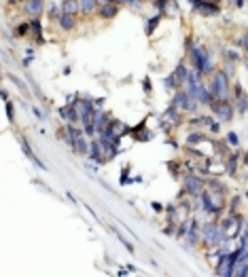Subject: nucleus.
Wrapping results in <instances>:
<instances>
[{"label":"nucleus","instance_id":"obj_1","mask_svg":"<svg viewBox=\"0 0 248 277\" xmlns=\"http://www.w3.org/2000/svg\"><path fill=\"white\" fill-rule=\"evenodd\" d=\"M189 57H191L193 70H197L202 76H212V72L217 70L215 62H212V55L204 45H193L191 49H189Z\"/></svg>","mask_w":248,"mask_h":277},{"label":"nucleus","instance_id":"obj_2","mask_svg":"<svg viewBox=\"0 0 248 277\" xmlns=\"http://www.w3.org/2000/svg\"><path fill=\"white\" fill-rule=\"evenodd\" d=\"M199 235H202V244L206 248H219L223 244V239L227 237V231L221 226V222H206Z\"/></svg>","mask_w":248,"mask_h":277},{"label":"nucleus","instance_id":"obj_3","mask_svg":"<svg viewBox=\"0 0 248 277\" xmlns=\"http://www.w3.org/2000/svg\"><path fill=\"white\" fill-rule=\"evenodd\" d=\"M229 83L231 81L225 76V72L219 68V70L212 72L208 87H210L212 95H215L217 100H229V95H231V85H229Z\"/></svg>","mask_w":248,"mask_h":277},{"label":"nucleus","instance_id":"obj_4","mask_svg":"<svg viewBox=\"0 0 248 277\" xmlns=\"http://www.w3.org/2000/svg\"><path fill=\"white\" fill-rule=\"evenodd\" d=\"M170 106L179 108L183 114H191V112H195L197 108H199V102H197L187 89H179V91L174 93V98H172V104H170Z\"/></svg>","mask_w":248,"mask_h":277},{"label":"nucleus","instance_id":"obj_5","mask_svg":"<svg viewBox=\"0 0 248 277\" xmlns=\"http://www.w3.org/2000/svg\"><path fill=\"white\" fill-rule=\"evenodd\" d=\"M210 110H212V114H215L221 123H229V121H233V114H235V106L229 102V100H212V104H210Z\"/></svg>","mask_w":248,"mask_h":277},{"label":"nucleus","instance_id":"obj_6","mask_svg":"<svg viewBox=\"0 0 248 277\" xmlns=\"http://www.w3.org/2000/svg\"><path fill=\"white\" fill-rule=\"evenodd\" d=\"M183 188H185V192L187 195H191V197H199L204 192V188H206V180L202 178V176H195V174H187L185 178H183Z\"/></svg>","mask_w":248,"mask_h":277},{"label":"nucleus","instance_id":"obj_7","mask_svg":"<svg viewBox=\"0 0 248 277\" xmlns=\"http://www.w3.org/2000/svg\"><path fill=\"white\" fill-rule=\"evenodd\" d=\"M77 110H79L81 123H83V125H87V123H91L93 112H96V104H93V100H89V98L79 100V102H77Z\"/></svg>","mask_w":248,"mask_h":277},{"label":"nucleus","instance_id":"obj_8","mask_svg":"<svg viewBox=\"0 0 248 277\" xmlns=\"http://www.w3.org/2000/svg\"><path fill=\"white\" fill-rule=\"evenodd\" d=\"M89 161L98 163V165H104L106 163V154H104V146L98 138H91V144H89Z\"/></svg>","mask_w":248,"mask_h":277},{"label":"nucleus","instance_id":"obj_9","mask_svg":"<svg viewBox=\"0 0 248 277\" xmlns=\"http://www.w3.org/2000/svg\"><path fill=\"white\" fill-rule=\"evenodd\" d=\"M23 11H26V15L30 19L41 17L45 11V0H23Z\"/></svg>","mask_w":248,"mask_h":277},{"label":"nucleus","instance_id":"obj_10","mask_svg":"<svg viewBox=\"0 0 248 277\" xmlns=\"http://www.w3.org/2000/svg\"><path fill=\"white\" fill-rule=\"evenodd\" d=\"M193 11L202 17H215V15H219V5L217 3H195Z\"/></svg>","mask_w":248,"mask_h":277},{"label":"nucleus","instance_id":"obj_11","mask_svg":"<svg viewBox=\"0 0 248 277\" xmlns=\"http://www.w3.org/2000/svg\"><path fill=\"white\" fill-rule=\"evenodd\" d=\"M60 116L64 118L66 123H81V118H79V110H77V104H66L60 108Z\"/></svg>","mask_w":248,"mask_h":277},{"label":"nucleus","instance_id":"obj_12","mask_svg":"<svg viewBox=\"0 0 248 277\" xmlns=\"http://www.w3.org/2000/svg\"><path fill=\"white\" fill-rule=\"evenodd\" d=\"M183 116H185V114H183V112L179 110V108L170 106L168 110L163 112V116H161V118H163V121H168V123H170L172 127H179V125H183Z\"/></svg>","mask_w":248,"mask_h":277},{"label":"nucleus","instance_id":"obj_13","mask_svg":"<svg viewBox=\"0 0 248 277\" xmlns=\"http://www.w3.org/2000/svg\"><path fill=\"white\" fill-rule=\"evenodd\" d=\"M19 144H21V148H23V152H26V156H28V159L34 163V165H37L39 167V170H47V167H45V163L39 159V156L37 154H34V150L30 148V144H28V140L26 138H19Z\"/></svg>","mask_w":248,"mask_h":277},{"label":"nucleus","instance_id":"obj_14","mask_svg":"<svg viewBox=\"0 0 248 277\" xmlns=\"http://www.w3.org/2000/svg\"><path fill=\"white\" fill-rule=\"evenodd\" d=\"M89 144H91V142H87V136H85V134L79 136V138L75 140V144H73L75 154H79V156H87V154H89Z\"/></svg>","mask_w":248,"mask_h":277},{"label":"nucleus","instance_id":"obj_15","mask_svg":"<svg viewBox=\"0 0 248 277\" xmlns=\"http://www.w3.org/2000/svg\"><path fill=\"white\" fill-rule=\"evenodd\" d=\"M57 26H60V30L64 32H70L77 28V15H70V13H62L60 19H57Z\"/></svg>","mask_w":248,"mask_h":277},{"label":"nucleus","instance_id":"obj_16","mask_svg":"<svg viewBox=\"0 0 248 277\" xmlns=\"http://www.w3.org/2000/svg\"><path fill=\"white\" fill-rule=\"evenodd\" d=\"M81 5V15H93L100 9V0H79Z\"/></svg>","mask_w":248,"mask_h":277},{"label":"nucleus","instance_id":"obj_17","mask_svg":"<svg viewBox=\"0 0 248 277\" xmlns=\"http://www.w3.org/2000/svg\"><path fill=\"white\" fill-rule=\"evenodd\" d=\"M98 15L102 19H115L117 15H119V5H100Z\"/></svg>","mask_w":248,"mask_h":277},{"label":"nucleus","instance_id":"obj_18","mask_svg":"<svg viewBox=\"0 0 248 277\" xmlns=\"http://www.w3.org/2000/svg\"><path fill=\"white\" fill-rule=\"evenodd\" d=\"M60 7H62V13H70V15H79L81 13L79 0H62Z\"/></svg>","mask_w":248,"mask_h":277},{"label":"nucleus","instance_id":"obj_19","mask_svg":"<svg viewBox=\"0 0 248 277\" xmlns=\"http://www.w3.org/2000/svg\"><path fill=\"white\" fill-rule=\"evenodd\" d=\"M30 34L37 38V43L39 45H43L45 43V38H43V28H41V19L39 17H34V19H30Z\"/></svg>","mask_w":248,"mask_h":277},{"label":"nucleus","instance_id":"obj_20","mask_svg":"<svg viewBox=\"0 0 248 277\" xmlns=\"http://www.w3.org/2000/svg\"><path fill=\"white\" fill-rule=\"evenodd\" d=\"M233 102H235L233 106H235V112H238V114H246L248 112V95L246 93H242L240 98H235Z\"/></svg>","mask_w":248,"mask_h":277},{"label":"nucleus","instance_id":"obj_21","mask_svg":"<svg viewBox=\"0 0 248 277\" xmlns=\"http://www.w3.org/2000/svg\"><path fill=\"white\" fill-rule=\"evenodd\" d=\"M189 72H191V70L187 68V64H185V62H181L179 66H176V70H174V74H176V78L181 81V85H183V87H185V83H187V76H189Z\"/></svg>","mask_w":248,"mask_h":277},{"label":"nucleus","instance_id":"obj_22","mask_svg":"<svg viewBox=\"0 0 248 277\" xmlns=\"http://www.w3.org/2000/svg\"><path fill=\"white\" fill-rule=\"evenodd\" d=\"M163 85H165V89H170V91H179V89H183V85H181V81L176 78V74L172 72L170 76H165V81H163Z\"/></svg>","mask_w":248,"mask_h":277},{"label":"nucleus","instance_id":"obj_23","mask_svg":"<svg viewBox=\"0 0 248 277\" xmlns=\"http://www.w3.org/2000/svg\"><path fill=\"white\" fill-rule=\"evenodd\" d=\"M223 72H225V76L229 78V81H233L235 78V62H229V59H225V64H223V68H221Z\"/></svg>","mask_w":248,"mask_h":277},{"label":"nucleus","instance_id":"obj_24","mask_svg":"<svg viewBox=\"0 0 248 277\" xmlns=\"http://www.w3.org/2000/svg\"><path fill=\"white\" fill-rule=\"evenodd\" d=\"M206 184H208V188H210V190H219V192H223V195H225V190H227V188H225V184H223L221 180H217V178H210Z\"/></svg>","mask_w":248,"mask_h":277},{"label":"nucleus","instance_id":"obj_25","mask_svg":"<svg viewBox=\"0 0 248 277\" xmlns=\"http://www.w3.org/2000/svg\"><path fill=\"white\" fill-rule=\"evenodd\" d=\"M204 140H206V134H204V131H193V134L187 138V144L191 146V144H202Z\"/></svg>","mask_w":248,"mask_h":277},{"label":"nucleus","instance_id":"obj_26","mask_svg":"<svg viewBox=\"0 0 248 277\" xmlns=\"http://www.w3.org/2000/svg\"><path fill=\"white\" fill-rule=\"evenodd\" d=\"M223 57L229 59V62H235V64L240 62V53L235 51V49H223Z\"/></svg>","mask_w":248,"mask_h":277},{"label":"nucleus","instance_id":"obj_27","mask_svg":"<svg viewBox=\"0 0 248 277\" xmlns=\"http://www.w3.org/2000/svg\"><path fill=\"white\" fill-rule=\"evenodd\" d=\"M47 15L57 21V19H60V15H62V7H60V5H49V11H47Z\"/></svg>","mask_w":248,"mask_h":277},{"label":"nucleus","instance_id":"obj_28","mask_svg":"<svg viewBox=\"0 0 248 277\" xmlns=\"http://www.w3.org/2000/svg\"><path fill=\"white\" fill-rule=\"evenodd\" d=\"M159 21H161V13H157L153 19H149V21H147V34H153V32H155V28H157Z\"/></svg>","mask_w":248,"mask_h":277},{"label":"nucleus","instance_id":"obj_29","mask_svg":"<svg viewBox=\"0 0 248 277\" xmlns=\"http://www.w3.org/2000/svg\"><path fill=\"white\" fill-rule=\"evenodd\" d=\"M5 110H7V116H9V121H11V123H15V108H13V102H7Z\"/></svg>","mask_w":248,"mask_h":277},{"label":"nucleus","instance_id":"obj_30","mask_svg":"<svg viewBox=\"0 0 248 277\" xmlns=\"http://www.w3.org/2000/svg\"><path fill=\"white\" fill-rule=\"evenodd\" d=\"M227 144H229V146H235V148H238L240 138H238V134H235V131H229V134H227Z\"/></svg>","mask_w":248,"mask_h":277},{"label":"nucleus","instance_id":"obj_31","mask_svg":"<svg viewBox=\"0 0 248 277\" xmlns=\"http://www.w3.org/2000/svg\"><path fill=\"white\" fill-rule=\"evenodd\" d=\"M28 34H30V21H28V23H21V26H17L15 36H28Z\"/></svg>","mask_w":248,"mask_h":277},{"label":"nucleus","instance_id":"obj_32","mask_svg":"<svg viewBox=\"0 0 248 277\" xmlns=\"http://www.w3.org/2000/svg\"><path fill=\"white\" fill-rule=\"evenodd\" d=\"M244 93V89H242V85H240V83H235V85L231 87V95H233V100L235 98H240V95Z\"/></svg>","mask_w":248,"mask_h":277},{"label":"nucleus","instance_id":"obj_33","mask_svg":"<svg viewBox=\"0 0 248 277\" xmlns=\"http://www.w3.org/2000/svg\"><path fill=\"white\" fill-rule=\"evenodd\" d=\"M238 206H240V197L235 195V197H231V203H229V212H231V214H235V210H238Z\"/></svg>","mask_w":248,"mask_h":277},{"label":"nucleus","instance_id":"obj_34","mask_svg":"<svg viewBox=\"0 0 248 277\" xmlns=\"http://www.w3.org/2000/svg\"><path fill=\"white\" fill-rule=\"evenodd\" d=\"M125 7H129V9H140L143 7V0H125Z\"/></svg>","mask_w":248,"mask_h":277},{"label":"nucleus","instance_id":"obj_35","mask_svg":"<svg viewBox=\"0 0 248 277\" xmlns=\"http://www.w3.org/2000/svg\"><path fill=\"white\" fill-rule=\"evenodd\" d=\"M168 167H170L172 176H174V178H179V163H176V161H170V163H168Z\"/></svg>","mask_w":248,"mask_h":277},{"label":"nucleus","instance_id":"obj_36","mask_svg":"<svg viewBox=\"0 0 248 277\" xmlns=\"http://www.w3.org/2000/svg\"><path fill=\"white\" fill-rule=\"evenodd\" d=\"M117 239H119V242H121V244H123V246H125V248H127L129 252H134V246L129 244V242H127V239H125L123 235H119V233H117Z\"/></svg>","mask_w":248,"mask_h":277},{"label":"nucleus","instance_id":"obj_37","mask_svg":"<svg viewBox=\"0 0 248 277\" xmlns=\"http://www.w3.org/2000/svg\"><path fill=\"white\" fill-rule=\"evenodd\" d=\"M242 49H244V53L248 55V32L242 34Z\"/></svg>","mask_w":248,"mask_h":277},{"label":"nucleus","instance_id":"obj_38","mask_svg":"<svg viewBox=\"0 0 248 277\" xmlns=\"http://www.w3.org/2000/svg\"><path fill=\"white\" fill-rule=\"evenodd\" d=\"M100 5H125V0H100Z\"/></svg>","mask_w":248,"mask_h":277},{"label":"nucleus","instance_id":"obj_39","mask_svg":"<svg viewBox=\"0 0 248 277\" xmlns=\"http://www.w3.org/2000/svg\"><path fill=\"white\" fill-rule=\"evenodd\" d=\"M210 131H215V134H217V131H221V121H212L210 123Z\"/></svg>","mask_w":248,"mask_h":277},{"label":"nucleus","instance_id":"obj_40","mask_svg":"<svg viewBox=\"0 0 248 277\" xmlns=\"http://www.w3.org/2000/svg\"><path fill=\"white\" fill-rule=\"evenodd\" d=\"M11 81H13V83H15V85H17V87H19L21 91H23V89H26V85H23V81H19V78H15L13 74H11Z\"/></svg>","mask_w":248,"mask_h":277},{"label":"nucleus","instance_id":"obj_41","mask_svg":"<svg viewBox=\"0 0 248 277\" xmlns=\"http://www.w3.org/2000/svg\"><path fill=\"white\" fill-rule=\"evenodd\" d=\"M143 85H145V93H149V91H151V81L145 78V81H143Z\"/></svg>","mask_w":248,"mask_h":277},{"label":"nucleus","instance_id":"obj_42","mask_svg":"<svg viewBox=\"0 0 248 277\" xmlns=\"http://www.w3.org/2000/svg\"><path fill=\"white\" fill-rule=\"evenodd\" d=\"M104 102H106L104 98H98V100H93V104H96V108H102V106H104Z\"/></svg>","mask_w":248,"mask_h":277},{"label":"nucleus","instance_id":"obj_43","mask_svg":"<svg viewBox=\"0 0 248 277\" xmlns=\"http://www.w3.org/2000/svg\"><path fill=\"white\" fill-rule=\"evenodd\" d=\"M32 112H34V116H39V118H43V112L39 110V108H37V106H32Z\"/></svg>","mask_w":248,"mask_h":277},{"label":"nucleus","instance_id":"obj_44","mask_svg":"<svg viewBox=\"0 0 248 277\" xmlns=\"http://www.w3.org/2000/svg\"><path fill=\"white\" fill-rule=\"evenodd\" d=\"M151 208H153V210H155V212H161V210H163V208L159 206V203H151Z\"/></svg>","mask_w":248,"mask_h":277},{"label":"nucleus","instance_id":"obj_45","mask_svg":"<svg viewBox=\"0 0 248 277\" xmlns=\"http://www.w3.org/2000/svg\"><path fill=\"white\" fill-rule=\"evenodd\" d=\"M191 5H195V3H215V0H189Z\"/></svg>","mask_w":248,"mask_h":277},{"label":"nucleus","instance_id":"obj_46","mask_svg":"<svg viewBox=\"0 0 248 277\" xmlns=\"http://www.w3.org/2000/svg\"><path fill=\"white\" fill-rule=\"evenodd\" d=\"M3 100L9 102V91H7V89H3Z\"/></svg>","mask_w":248,"mask_h":277},{"label":"nucleus","instance_id":"obj_47","mask_svg":"<svg viewBox=\"0 0 248 277\" xmlns=\"http://www.w3.org/2000/svg\"><path fill=\"white\" fill-rule=\"evenodd\" d=\"M244 163H246V165H248V152H246V154H244Z\"/></svg>","mask_w":248,"mask_h":277},{"label":"nucleus","instance_id":"obj_48","mask_svg":"<svg viewBox=\"0 0 248 277\" xmlns=\"http://www.w3.org/2000/svg\"><path fill=\"white\" fill-rule=\"evenodd\" d=\"M244 66H246V70H248V57H246V59H244Z\"/></svg>","mask_w":248,"mask_h":277},{"label":"nucleus","instance_id":"obj_49","mask_svg":"<svg viewBox=\"0 0 248 277\" xmlns=\"http://www.w3.org/2000/svg\"><path fill=\"white\" fill-rule=\"evenodd\" d=\"M246 228H248V220H246Z\"/></svg>","mask_w":248,"mask_h":277}]
</instances>
